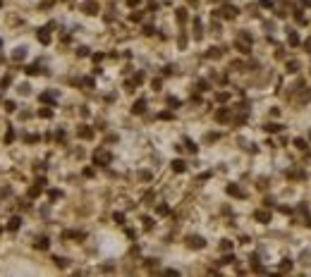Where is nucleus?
<instances>
[{
    "instance_id": "obj_1",
    "label": "nucleus",
    "mask_w": 311,
    "mask_h": 277,
    "mask_svg": "<svg viewBox=\"0 0 311 277\" xmlns=\"http://www.w3.org/2000/svg\"><path fill=\"white\" fill-rule=\"evenodd\" d=\"M290 45H299V36L292 31V34H290Z\"/></svg>"
},
{
    "instance_id": "obj_2",
    "label": "nucleus",
    "mask_w": 311,
    "mask_h": 277,
    "mask_svg": "<svg viewBox=\"0 0 311 277\" xmlns=\"http://www.w3.org/2000/svg\"><path fill=\"white\" fill-rule=\"evenodd\" d=\"M294 143H297V148H304V146H306V141H304V138H297Z\"/></svg>"
}]
</instances>
